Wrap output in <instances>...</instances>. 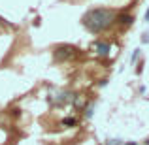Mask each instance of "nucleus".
Here are the masks:
<instances>
[{
	"mask_svg": "<svg viewBox=\"0 0 149 145\" xmlns=\"http://www.w3.org/2000/svg\"><path fill=\"white\" fill-rule=\"evenodd\" d=\"M74 55H76V47H72V45H58L57 49H55V58L57 60H66V58H72Z\"/></svg>",
	"mask_w": 149,
	"mask_h": 145,
	"instance_id": "f03ea898",
	"label": "nucleus"
},
{
	"mask_svg": "<svg viewBox=\"0 0 149 145\" xmlns=\"http://www.w3.org/2000/svg\"><path fill=\"white\" fill-rule=\"evenodd\" d=\"M117 21L123 23V25H130L134 21V17H130V15H117Z\"/></svg>",
	"mask_w": 149,
	"mask_h": 145,
	"instance_id": "20e7f679",
	"label": "nucleus"
},
{
	"mask_svg": "<svg viewBox=\"0 0 149 145\" xmlns=\"http://www.w3.org/2000/svg\"><path fill=\"white\" fill-rule=\"evenodd\" d=\"M146 21H149V11H147V13H146Z\"/></svg>",
	"mask_w": 149,
	"mask_h": 145,
	"instance_id": "423d86ee",
	"label": "nucleus"
},
{
	"mask_svg": "<svg viewBox=\"0 0 149 145\" xmlns=\"http://www.w3.org/2000/svg\"><path fill=\"white\" fill-rule=\"evenodd\" d=\"M62 124H66V126H74V124H76V119H74V117L70 119V117H68V119L62 121Z\"/></svg>",
	"mask_w": 149,
	"mask_h": 145,
	"instance_id": "39448f33",
	"label": "nucleus"
},
{
	"mask_svg": "<svg viewBox=\"0 0 149 145\" xmlns=\"http://www.w3.org/2000/svg\"><path fill=\"white\" fill-rule=\"evenodd\" d=\"M115 21H117V13L113 10H109V8H93L87 13H83V17H81L83 26L93 34L108 30Z\"/></svg>",
	"mask_w": 149,
	"mask_h": 145,
	"instance_id": "f257e3e1",
	"label": "nucleus"
},
{
	"mask_svg": "<svg viewBox=\"0 0 149 145\" xmlns=\"http://www.w3.org/2000/svg\"><path fill=\"white\" fill-rule=\"evenodd\" d=\"M95 49H96V55H98V57H108L109 55V44H106V42H96Z\"/></svg>",
	"mask_w": 149,
	"mask_h": 145,
	"instance_id": "7ed1b4c3",
	"label": "nucleus"
}]
</instances>
